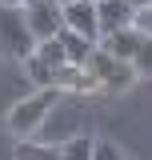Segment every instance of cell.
<instances>
[{
	"label": "cell",
	"mask_w": 152,
	"mask_h": 160,
	"mask_svg": "<svg viewBox=\"0 0 152 160\" xmlns=\"http://www.w3.org/2000/svg\"><path fill=\"white\" fill-rule=\"evenodd\" d=\"M92 160H124V156H120V148L112 140H96L92 136Z\"/></svg>",
	"instance_id": "obj_14"
},
{
	"label": "cell",
	"mask_w": 152,
	"mask_h": 160,
	"mask_svg": "<svg viewBox=\"0 0 152 160\" xmlns=\"http://www.w3.org/2000/svg\"><path fill=\"white\" fill-rule=\"evenodd\" d=\"M36 56L48 64V68H60V64H68V56H64V48H60V40H36Z\"/></svg>",
	"instance_id": "obj_12"
},
{
	"label": "cell",
	"mask_w": 152,
	"mask_h": 160,
	"mask_svg": "<svg viewBox=\"0 0 152 160\" xmlns=\"http://www.w3.org/2000/svg\"><path fill=\"white\" fill-rule=\"evenodd\" d=\"M132 68L140 80H152V32L144 36V44H140V52L132 56Z\"/></svg>",
	"instance_id": "obj_13"
},
{
	"label": "cell",
	"mask_w": 152,
	"mask_h": 160,
	"mask_svg": "<svg viewBox=\"0 0 152 160\" xmlns=\"http://www.w3.org/2000/svg\"><path fill=\"white\" fill-rule=\"evenodd\" d=\"M96 24H100V36H108L116 28L136 24V8L128 0H96Z\"/></svg>",
	"instance_id": "obj_6"
},
{
	"label": "cell",
	"mask_w": 152,
	"mask_h": 160,
	"mask_svg": "<svg viewBox=\"0 0 152 160\" xmlns=\"http://www.w3.org/2000/svg\"><path fill=\"white\" fill-rule=\"evenodd\" d=\"M144 36H148L144 28L128 24V28H116V32H108V36H100V48H104L112 60H124V64H132V56L140 52Z\"/></svg>",
	"instance_id": "obj_5"
},
{
	"label": "cell",
	"mask_w": 152,
	"mask_h": 160,
	"mask_svg": "<svg viewBox=\"0 0 152 160\" xmlns=\"http://www.w3.org/2000/svg\"><path fill=\"white\" fill-rule=\"evenodd\" d=\"M56 4H72V0H56Z\"/></svg>",
	"instance_id": "obj_16"
},
{
	"label": "cell",
	"mask_w": 152,
	"mask_h": 160,
	"mask_svg": "<svg viewBox=\"0 0 152 160\" xmlns=\"http://www.w3.org/2000/svg\"><path fill=\"white\" fill-rule=\"evenodd\" d=\"M12 160H60L56 144H32V140H20L12 148Z\"/></svg>",
	"instance_id": "obj_9"
},
{
	"label": "cell",
	"mask_w": 152,
	"mask_h": 160,
	"mask_svg": "<svg viewBox=\"0 0 152 160\" xmlns=\"http://www.w3.org/2000/svg\"><path fill=\"white\" fill-rule=\"evenodd\" d=\"M64 12V28H72L76 36L100 44V24H96V0H72V4H60Z\"/></svg>",
	"instance_id": "obj_4"
},
{
	"label": "cell",
	"mask_w": 152,
	"mask_h": 160,
	"mask_svg": "<svg viewBox=\"0 0 152 160\" xmlns=\"http://www.w3.org/2000/svg\"><path fill=\"white\" fill-rule=\"evenodd\" d=\"M128 4H132L136 12H140V8H152V0H128Z\"/></svg>",
	"instance_id": "obj_15"
},
{
	"label": "cell",
	"mask_w": 152,
	"mask_h": 160,
	"mask_svg": "<svg viewBox=\"0 0 152 160\" xmlns=\"http://www.w3.org/2000/svg\"><path fill=\"white\" fill-rule=\"evenodd\" d=\"M56 100H60V88H36L32 96H24L16 100L12 108H8V132L16 140H28L32 132H40V124L48 120V112L56 108Z\"/></svg>",
	"instance_id": "obj_1"
},
{
	"label": "cell",
	"mask_w": 152,
	"mask_h": 160,
	"mask_svg": "<svg viewBox=\"0 0 152 160\" xmlns=\"http://www.w3.org/2000/svg\"><path fill=\"white\" fill-rule=\"evenodd\" d=\"M32 52H36V36L28 32L24 8L0 0V56H8V60H28Z\"/></svg>",
	"instance_id": "obj_2"
},
{
	"label": "cell",
	"mask_w": 152,
	"mask_h": 160,
	"mask_svg": "<svg viewBox=\"0 0 152 160\" xmlns=\"http://www.w3.org/2000/svg\"><path fill=\"white\" fill-rule=\"evenodd\" d=\"M56 148H60V160H92V136H68Z\"/></svg>",
	"instance_id": "obj_11"
},
{
	"label": "cell",
	"mask_w": 152,
	"mask_h": 160,
	"mask_svg": "<svg viewBox=\"0 0 152 160\" xmlns=\"http://www.w3.org/2000/svg\"><path fill=\"white\" fill-rule=\"evenodd\" d=\"M24 20H28V32L36 40H52L64 28V12H60L56 0H24Z\"/></svg>",
	"instance_id": "obj_3"
},
{
	"label": "cell",
	"mask_w": 152,
	"mask_h": 160,
	"mask_svg": "<svg viewBox=\"0 0 152 160\" xmlns=\"http://www.w3.org/2000/svg\"><path fill=\"white\" fill-rule=\"evenodd\" d=\"M132 80H136V68H132V64L112 60V68H108L104 80H100V92H124V88H132Z\"/></svg>",
	"instance_id": "obj_8"
},
{
	"label": "cell",
	"mask_w": 152,
	"mask_h": 160,
	"mask_svg": "<svg viewBox=\"0 0 152 160\" xmlns=\"http://www.w3.org/2000/svg\"><path fill=\"white\" fill-rule=\"evenodd\" d=\"M56 40H60V48H64V56H68V64H76V68H84V60H88V52L96 48L92 40L76 36L72 28H60V32H56Z\"/></svg>",
	"instance_id": "obj_7"
},
{
	"label": "cell",
	"mask_w": 152,
	"mask_h": 160,
	"mask_svg": "<svg viewBox=\"0 0 152 160\" xmlns=\"http://www.w3.org/2000/svg\"><path fill=\"white\" fill-rule=\"evenodd\" d=\"M20 64H24V72H28V80H32L36 88H52V80H56V68H48V64L36 56V52H32L28 60H20Z\"/></svg>",
	"instance_id": "obj_10"
}]
</instances>
